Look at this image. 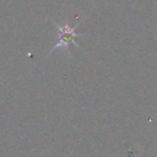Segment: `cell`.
<instances>
[{"label":"cell","instance_id":"1","mask_svg":"<svg viewBox=\"0 0 157 157\" xmlns=\"http://www.w3.org/2000/svg\"><path fill=\"white\" fill-rule=\"evenodd\" d=\"M55 27L58 29V42L55 44V47L52 49V52H54L58 48H66L69 45V42H72L76 47H78L77 42L75 40L76 37H81L83 34L76 33L75 28H71L69 25H64V26H59L55 23Z\"/></svg>","mask_w":157,"mask_h":157}]
</instances>
